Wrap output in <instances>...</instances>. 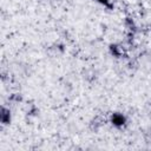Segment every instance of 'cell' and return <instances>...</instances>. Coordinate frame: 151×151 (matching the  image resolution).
Instances as JSON below:
<instances>
[{"label": "cell", "mask_w": 151, "mask_h": 151, "mask_svg": "<svg viewBox=\"0 0 151 151\" xmlns=\"http://www.w3.org/2000/svg\"><path fill=\"white\" fill-rule=\"evenodd\" d=\"M112 122H113L116 125H120V124L124 123V118H123L122 116H114V117L112 118Z\"/></svg>", "instance_id": "obj_1"}]
</instances>
